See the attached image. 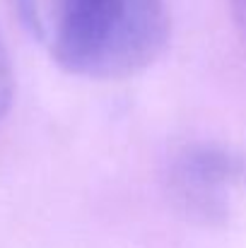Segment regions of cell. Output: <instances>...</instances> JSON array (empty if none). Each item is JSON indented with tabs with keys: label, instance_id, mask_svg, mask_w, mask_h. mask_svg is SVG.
<instances>
[{
	"label": "cell",
	"instance_id": "2",
	"mask_svg": "<svg viewBox=\"0 0 246 248\" xmlns=\"http://www.w3.org/2000/svg\"><path fill=\"white\" fill-rule=\"evenodd\" d=\"M242 166L227 152L213 147L188 150L174 169V190L191 215L213 219L225 215L227 186L239 176Z\"/></svg>",
	"mask_w": 246,
	"mask_h": 248
},
{
	"label": "cell",
	"instance_id": "3",
	"mask_svg": "<svg viewBox=\"0 0 246 248\" xmlns=\"http://www.w3.org/2000/svg\"><path fill=\"white\" fill-rule=\"evenodd\" d=\"M12 92H15V78H12V68H10V58L0 36V118L7 113L10 104H12Z\"/></svg>",
	"mask_w": 246,
	"mask_h": 248
},
{
	"label": "cell",
	"instance_id": "4",
	"mask_svg": "<svg viewBox=\"0 0 246 248\" xmlns=\"http://www.w3.org/2000/svg\"><path fill=\"white\" fill-rule=\"evenodd\" d=\"M230 5H232V15H234L237 24L246 31V0H230Z\"/></svg>",
	"mask_w": 246,
	"mask_h": 248
},
{
	"label": "cell",
	"instance_id": "1",
	"mask_svg": "<svg viewBox=\"0 0 246 248\" xmlns=\"http://www.w3.org/2000/svg\"><path fill=\"white\" fill-rule=\"evenodd\" d=\"M169 36L164 0H51V53L78 78H133L162 58Z\"/></svg>",
	"mask_w": 246,
	"mask_h": 248
}]
</instances>
